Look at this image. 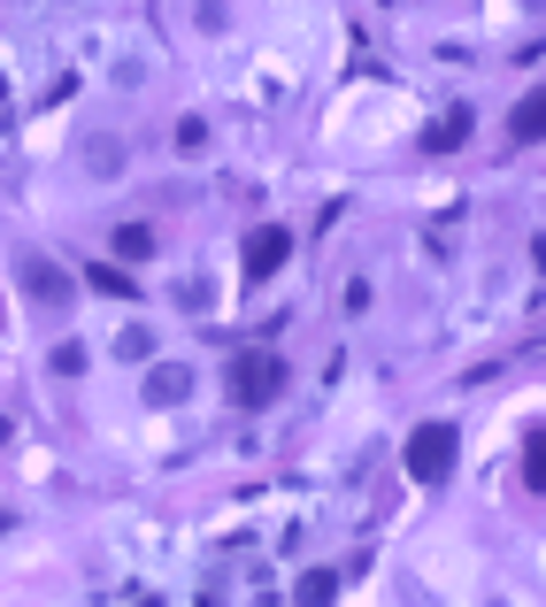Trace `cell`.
I'll use <instances>...</instances> for the list:
<instances>
[{
  "mask_svg": "<svg viewBox=\"0 0 546 607\" xmlns=\"http://www.w3.org/2000/svg\"><path fill=\"white\" fill-rule=\"evenodd\" d=\"M285 254H293V239H285L277 223H262V231L246 239V262H239V270H246V285H262L270 270H285Z\"/></svg>",
  "mask_w": 546,
  "mask_h": 607,
  "instance_id": "3957f363",
  "label": "cell"
},
{
  "mask_svg": "<svg viewBox=\"0 0 546 607\" xmlns=\"http://www.w3.org/2000/svg\"><path fill=\"white\" fill-rule=\"evenodd\" d=\"M108 247H116L124 262H147V254H155V231H147V223H124V231H116Z\"/></svg>",
  "mask_w": 546,
  "mask_h": 607,
  "instance_id": "9c48e42d",
  "label": "cell"
},
{
  "mask_svg": "<svg viewBox=\"0 0 546 607\" xmlns=\"http://www.w3.org/2000/svg\"><path fill=\"white\" fill-rule=\"evenodd\" d=\"M447 469H454V431H447V423H423V431L408 439V477H416V484H447Z\"/></svg>",
  "mask_w": 546,
  "mask_h": 607,
  "instance_id": "7a4b0ae2",
  "label": "cell"
},
{
  "mask_svg": "<svg viewBox=\"0 0 546 607\" xmlns=\"http://www.w3.org/2000/svg\"><path fill=\"white\" fill-rule=\"evenodd\" d=\"M508 132H516L524 147H539V139H546V85H539V93H524V101H516V116H508Z\"/></svg>",
  "mask_w": 546,
  "mask_h": 607,
  "instance_id": "5b68a950",
  "label": "cell"
},
{
  "mask_svg": "<svg viewBox=\"0 0 546 607\" xmlns=\"http://www.w3.org/2000/svg\"><path fill=\"white\" fill-rule=\"evenodd\" d=\"M15 278H23V293H39L46 307H70V278H62L46 254H23V262H15Z\"/></svg>",
  "mask_w": 546,
  "mask_h": 607,
  "instance_id": "277c9868",
  "label": "cell"
},
{
  "mask_svg": "<svg viewBox=\"0 0 546 607\" xmlns=\"http://www.w3.org/2000/svg\"><path fill=\"white\" fill-rule=\"evenodd\" d=\"M0 439H8V423H0Z\"/></svg>",
  "mask_w": 546,
  "mask_h": 607,
  "instance_id": "7c38bea8",
  "label": "cell"
},
{
  "mask_svg": "<svg viewBox=\"0 0 546 607\" xmlns=\"http://www.w3.org/2000/svg\"><path fill=\"white\" fill-rule=\"evenodd\" d=\"M524 484H532V492H546V423H532V431H524Z\"/></svg>",
  "mask_w": 546,
  "mask_h": 607,
  "instance_id": "ba28073f",
  "label": "cell"
},
{
  "mask_svg": "<svg viewBox=\"0 0 546 607\" xmlns=\"http://www.w3.org/2000/svg\"><path fill=\"white\" fill-rule=\"evenodd\" d=\"M462 139H470V108H454V116H439V124H431V132H423V147H431V154L462 147Z\"/></svg>",
  "mask_w": 546,
  "mask_h": 607,
  "instance_id": "52a82bcc",
  "label": "cell"
},
{
  "mask_svg": "<svg viewBox=\"0 0 546 607\" xmlns=\"http://www.w3.org/2000/svg\"><path fill=\"white\" fill-rule=\"evenodd\" d=\"M147 393H155V400H185V393H192V377H185V369H162Z\"/></svg>",
  "mask_w": 546,
  "mask_h": 607,
  "instance_id": "30bf717a",
  "label": "cell"
},
{
  "mask_svg": "<svg viewBox=\"0 0 546 607\" xmlns=\"http://www.w3.org/2000/svg\"><path fill=\"white\" fill-rule=\"evenodd\" d=\"M223 393H231L239 408H270V400L285 393V362H277V354H262V346H246V354L231 362V377H223Z\"/></svg>",
  "mask_w": 546,
  "mask_h": 607,
  "instance_id": "6da1fadb",
  "label": "cell"
},
{
  "mask_svg": "<svg viewBox=\"0 0 546 607\" xmlns=\"http://www.w3.org/2000/svg\"><path fill=\"white\" fill-rule=\"evenodd\" d=\"M85 369V346H54V377H77Z\"/></svg>",
  "mask_w": 546,
  "mask_h": 607,
  "instance_id": "8fae6325",
  "label": "cell"
},
{
  "mask_svg": "<svg viewBox=\"0 0 546 607\" xmlns=\"http://www.w3.org/2000/svg\"><path fill=\"white\" fill-rule=\"evenodd\" d=\"M293 600H301V607H332V600H339V569H308V577L293 585Z\"/></svg>",
  "mask_w": 546,
  "mask_h": 607,
  "instance_id": "8992f818",
  "label": "cell"
}]
</instances>
